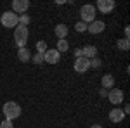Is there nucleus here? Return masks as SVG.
<instances>
[{"instance_id":"obj_19","label":"nucleus","mask_w":130,"mask_h":128,"mask_svg":"<svg viewBox=\"0 0 130 128\" xmlns=\"http://www.w3.org/2000/svg\"><path fill=\"white\" fill-rule=\"evenodd\" d=\"M30 21H31V17L28 16V14H21V16H18V23H19L21 26H28Z\"/></svg>"},{"instance_id":"obj_1","label":"nucleus","mask_w":130,"mask_h":128,"mask_svg":"<svg viewBox=\"0 0 130 128\" xmlns=\"http://www.w3.org/2000/svg\"><path fill=\"white\" fill-rule=\"evenodd\" d=\"M2 113H4L5 119L12 121V119H16V118H19V116H21V107H19L18 102L9 100V102H5V104L2 106Z\"/></svg>"},{"instance_id":"obj_11","label":"nucleus","mask_w":130,"mask_h":128,"mask_svg":"<svg viewBox=\"0 0 130 128\" xmlns=\"http://www.w3.org/2000/svg\"><path fill=\"white\" fill-rule=\"evenodd\" d=\"M125 119V113H123V109L120 107H115L109 111V121H113V123H121Z\"/></svg>"},{"instance_id":"obj_15","label":"nucleus","mask_w":130,"mask_h":128,"mask_svg":"<svg viewBox=\"0 0 130 128\" xmlns=\"http://www.w3.org/2000/svg\"><path fill=\"white\" fill-rule=\"evenodd\" d=\"M18 59L21 61V62H28V61L31 59V52L26 47H23V49L18 50Z\"/></svg>"},{"instance_id":"obj_23","label":"nucleus","mask_w":130,"mask_h":128,"mask_svg":"<svg viewBox=\"0 0 130 128\" xmlns=\"http://www.w3.org/2000/svg\"><path fill=\"white\" fill-rule=\"evenodd\" d=\"M0 128H14V125H12V121H9V119H4L0 123Z\"/></svg>"},{"instance_id":"obj_9","label":"nucleus","mask_w":130,"mask_h":128,"mask_svg":"<svg viewBox=\"0 0 130 128\" xmlns=\"http://www.w3.org/2000/svg\"><path fill=\"white\" fill-rule=\"evenodd\" d=\"M104 28H106L104 21H99V19H95V21H92L90 24H87V31L92 33V35H99V33H102Z\"/></svg>"},{"instance_id":"obj_4","label":"nucleus","mask_w":130,"mask_h":128,"mask_svg":"<svg viewBox=\"0 0 130 128\" xmlns=\"http://www.w3.org/2000/svg\"><path fill=\"white\" fill-rule=\"evenodd\" d=\"M0 23L4 28H16L19 23H18V14H14L12 10H5L0 17Z\"/></svg>"},{"instance_id":"obj_16","label":"nucleus","mask_w":130,"mask_h":128,"mask_svg":"<svg viewBox=\"0 0 130 128\" xmlns=\"http://www.w3.org/2000/svg\"><path fill=\"white\" fill-rule=\"evenodd\" d=\"M57 52L59 54H62V52H68L70 50V43L66 42V40H57Z\"/></svg>"},{"instance_id":"obj_14","label":"nucleus","mask_w":130,"mask_h":128,"mask_svg":"<svg viewBox=\"0 0 130 128\" xmlns=\"http://www.w3.org/2000/svg\"><path fill=\"white\" fill-rule=\"evenodd\" d=\"M68 31H70V30H68V26L61 23V24H57V26H56L54 33H56V36H57L59 40H66V36H68Z\"/></svg>"},{"instance_id":"obj_21","label":"nucleus","mask_w":130,"mask_h":128,"mask_svg":"<svg viewBox=\"0 0 130 128\" xmlns=\"http://www.w3.org/2000/svg\"><path fill=\"white\" fill-rule=\"evenodd\" d=\"M31 61H33L35 64H42V62H43V54H38V52H37L35 56H31Z\"/></svg>"},{"instance_id":"obj_13","label":"nucleus","mask_w":130,"mask_h":128,"mask_svg":"<svg viewBox=\"0 0 130 128\" xmlns=\"http://www.w3.org/2000/svg\"><path fill=\"white\" fill-rule=\"evenodd\" d=\"M101 85H102L104 90L115 88V76H113V75H104V76L101 78Z\"/></svg>"},{"instance_id":"obj_22","label":"nucleus","mask_w":130,"mask_h":128,"mask_svg":"<svg viewBox=\"0 0 130 128\" xmlns=\"http://www.w3.org/2000/svg\"><path fill=\"white\" fill-rule=\"evenodd\" d=\"M101 64H102V61H101L99 57H94V59H90V68L97 69V68H101Z\"/></svg>"},{"instance_id":"obj_24","label":"nucleus","mask_w":130,"mask_h":128,"mask_svg":"<svg viewBox=\"0 0 130 128\" xmlns=\"http://www.w3.org/2000/svg\"><path fill=\"white\" fill-rule=\"evenodd\" d=\"M78 57H83V56H82V49L75 50V59H78Z\"/></svg>"},{"instance_id":"obj_3","label":"nucleus","mask_w":130,"mask_h":128,"mask_svg":"<svg viewBox=\"0 0 130 128\" xmlns=\"http://www.w3.org/2000/svg\"><path fill=\"white\" fill-rule=\"evenodd\" d=\"M95 16H97V10L92 4H85L80 7V17H82V23L85 24H90L92 21H95Z\"/></svg>"},{"instance_id":"obj_10","label":"nucleus","mask_w":130,"mask_h":128,"mask_svg":"<svg viewBox=\"0 0 130 128\" xmlns=\"http://www.w3.org/2000/svg\"><path fill=\"white\" fill-rule=\"evenodd\" d=\"M61 59V54L56 49H49L43 54V62H49V64H57Z\"/></svg>"},{"instance_id":"obj_7","label":"nucleus","mask_w":130,"mask_h":128,"mask_svg":"<svg viewBox=\"0 0 130 128\" xmlns=\"http://www.w3.org/2000/svg\"><path fill=\"white\" fill-rule=\"evenodd\" d=\"M115 2L113 0H97V5H94L95 10H99L101 14H109L111 10L115 9Z\"/></svg>"},{"instance_id":"obj_27","label":"nucleus","mask_w":130,"mask_h":128,"mask_svg":"<svg viewBox=\"0 0 130 128\" xmlns=\"http://www.w3.org/2000/svg\"><path fill=\"white\" fill-rule=\"evenodd\" d=\"M90 128H104V126H102V125H92Z\"/></svg>"},{"instance_id":"obj_6","label":"nucleus","mask_w":130,"mask_h":128,"mask_svg":"<svg viewBox=\"0 0 130 128\" xmlns=\"http://www.w3.org/2000/svg\"><path fill=\"white\" fill-rule=\"evenodd\" d=\"M108 99H109L111 104L120 106L121 102H123V99H125V95H123V90H120V88H111L109 92H108Z\"/></svg>"},{"instance_id":"obj_26","label":"nucleus","mask_w":130,"mask_h":128,"mask_svg":"<svg viewBox=\"0 0 130 128\" xmlns=\"http://www.w3.org/2000/svg\"><path fill=\"white\" fill-rule=\"evenodd\" d=\"M99 94L102 95V97H108V94H106V90H104V88H101V92H99Z\"/></svg>"},{"instance_id":"obj_25","label":"nucleus","mask_w":130,"mask_h":128,"mask_svg":"<svg viewBox=\"0 0 130 128\" xmlns=\"http://www.w3.org/2000/svg\"><path fill=\"white\" fill-rule=\"evenodd\" d=\"M128 36H130V28H128V26H125V38L128 40Z\"/></svg>"},{"instance_id":"obj_18","label":"nucleus","mask_w":130,"mask_h":128,"mask_svg":"<svg viewBox=\"0 0 130 128\" xmlns=\"http://www.w3.org/2000/svg\"><path fill=\"white\" fill-rule=\"evenodd\" d=\"M47 50H49L47 42H45V40H38V42H37V52H38V54H45Z\"/></svg>"},{"instance_id":"obj_20","label":"nucleus","mask_w":130,"mask_h":128,"mask_svg":"<svg viewBox=\"0 0 130 128\" xmlns=\"http://www.w3.org/2000/svg\"><path fill=\"white\" fill-rule=\"evenodd\" d=\"M75 30L78 31V33H83V31H87V24L82 23V21H78V23L75 24Z\"/></svg>"},{"instance_id":"obj_2","label":"nucleus","mask_w":130,"mask_h":128,"mask_svg":"<svg viewBox=\"0 0 130 128\" xmlns=\"http://www.w3.org/2000/svg\"><path fill=\"white\" fill-rule=\"evenodd\" d=\"M28 36H30V31H28V26H21L18 24L14 28V40H16V45L23 49L26 47V42H28Z\"/></svg>"},{"instance_id":"obj_17","label":"nucleus","mask_w":130,"mask_h":128,"mask_svg":"<svg viewBox=\"0 0 130 128\" xmlns=\"http://www.w3.org/2000/svg\"><path fill=\"white\" fill-rule=\"evenodd\" d=\"M116 47L120 50H128L130 49V40H127V38H120L118 42H116Z\"/></svg>"},{"instance_id":"obj_8","label":"nucleus","mask_w":130,"mask_h":128,"mask_svg":"<svg viewBox=\"0 0 130 128\" xmlns=\"http://www.w3.org/2000/svg\"><path fill=\"white\" fill-rule=\"evenodd\" d=\"M90 69V59H85V57H78V59H75V71L76 73H87Z\"/></svg>"},{"instance_id":"obj_5","label":"nucleus","mask_w":130,"mask_h":128,"mask_svg":"<svg viewBox=\"0 0 130 128\" xmlns=\"http://www.w3.org/2000/svg\"><path fill=\"white\" fill-rule=\"evenodd\" d=\"M30 9V0H14L12 2V12L14 14H26V10Z\"/></svg>"},{"instance_id":"obj_12","label":"nucleus","mask_w":130,"mask_h":128,"mask_svg":"<svg viewBox=\"0 0 130 128\" xmlns=\"http://www.w3.org/2000/svg\"><path fill=\"white\" fill-rule=\"evenodd\" d=\"M82 56H83L85 59H94V57H97V47H94V45H85V47L82 49Z\"/></svg>"}]
</instances>
